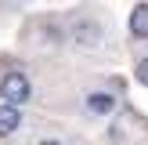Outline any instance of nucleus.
<instances>
[{"label": "nucleus", "instance_id": "obj_4", "mask_svg": "<svg viewBox=\"0 0 148 145\" xmlns=\"http://www.w3.org/2000/svg\"><path fill=\"white\" fill-rule=\"evenodd\" d=\"M130 40L137 44L148 40V4H134V11H130Z\"/></svg>", "mask_w": 148, "mask_h": 145}, {"label": "nucleus", "instance_id": "obj_6", "mask_svg": "<svg viewBox=\"0 0 148 145\" xmlns=\"http://www.w3.org/2000/svg\"><path fill=\"white\" fill-rule=\"evenodd\" d=\"M134 76L141 80V87H148V55H145V58H137V65H134Z\"/></svg>", "mask_w": 148, "mask_h": 145}, {"label": "nucleus", "instance_id": "obj_1", "mask_svg": "<svg viewBox=\"0 0 148 145\" xmlns=\"http://www.w3.org/2000/svg\"><path fill=\"white\" fill-rule=\"evenodd\" d=\"M0 98L11 102V105H25L29 98H33V80L25 76V72H4L0 76Z\"/></svg>", "mask_w": 148, "mask_h": 145}, {"label": "nucleus", "instance_id": "obj_5", "mask_svg": "<svg viewBox=\"0 0 148 145\" xmlns=\"http://www.w3.org/2000/svg\"><path fill=\"white\" fill-rule=\"evenodd\" d=\"M87 109L94 116H112L116 113V98L108 91H94V94H87Z\"/></svg>", "mask_w": 148, "mask_h": 145}, {"label": "nucleus", "instance_id": "obj_2", "mask_svg": "<svg viewBox=\"0 0 148 145\" xmlns=\"http://www.w3.org/2000/svg\"><path fill=\"white\" fill-rule=\"evenodd\" d=\"M69 36L79 44V47H101V40H105V29H101L98 18H76L69 29Z\"/></svg>", "mask_w": 148, "mask_h": 145}, {"label": "nucleus", "instance_id": "obj_7", "mask_svg": "<svg viewBox=\"0 0 148 145\" xmlns=\"http://www.w3.org/2000/svg\"><path fill=\"white\" fill-rule=\"evenodd\" d=\"M36 145H65V142H58V138H40Z\"/></svg>", "mask_w": 148, "mask_h": 145}, {"label": "nucleus", "instance_id": "obj_3", "mask_svg": "<svg viewBox=\"0 0 148 145\" xmlns=\"http://www.w3.org/2000/svg\"><path fill=\"white\" fill-rule=\"evenodd\" d=\"M22 105H11V102H0V138H11L14 130L22 127Z\"/></svg>", "mask_w": 148, "mask_h": 145}]
</instances>
